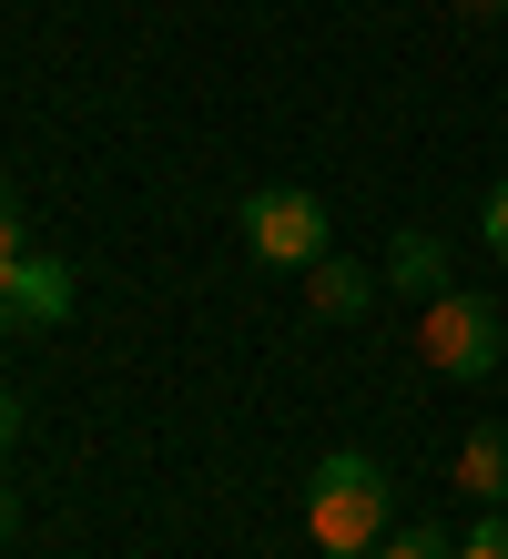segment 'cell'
<instances>
[{
  "label": "cell",
  "instance_id": "obj_2",
  "mask_svg": "<svg viewBox=\"0 0 508 559\" xmlns=\"http://www.w3.org/2000/svg\"><path fill=\"white\" fill-rule=\"evenodd\" d=\"M498 306H488V295H427V306H417V356H427V367L437 377H488L498 367Z\"/></svg>",
  "mask_w": 508,
  "mask_h": 559
},
{
  "label": "cell",
  "instance_id": "obj_14",
  "mask_svg": "<svg viewBox=\"0 0 508 559\" xmlns=\"http://www.w3.org/2000/svg\"><path fill=\"white\" fill-rule=\"evenodd\" d=\"M0 539H11V488H0Z\"/></svg>",
  "mask_w": 508,
  "mask_h": 559
},
{
  "label": "cell",
  "instance_id": "obj_10",
  "mask_svg": "<svg viewBox=\"0 0 508 559\" xmlns=\"http://www.w3.org/2000/svg\"><path fill=\"white\" fill-rule=\"evenodd\" d=\"M479 235H488V254L508 265V183H488V204H479Z\"/></svg>",
  "mask_w": 508,
  "mask_h": 559
},
{
  "label": "cell",
  "instance_id": "obj_12",
  "mask_svg": "<svg viewBox=\"0 0 508 559\" xmlns=\"http://www.w3.org/2000/svg\"><path fill=\"white\" fill-rule=\"evenodd\" d=\"M11 427H21V397H11V386H0V448H11Z\"/></svg>",
  "mask_w": 508,
  "mask_h": 559
},
{
  "label": "cell",
  "instance_id": "obj_11",
  "mask_svg": "<svg viewBox=\"0 0 508 559\" xmlns=\"http://www.w3.org/2000/svg\"><path fill=\"white\" fill-rule=\"evenodd\" d=\"M21 254H31V235H21V204H11V183H0V275H11Z\"/></svg>",
  "mask_w": 508,
  "mask_h": 559
},
{
  "label": "cell",
  "instance_id": "obj_1",
  "mask_svg": "<svg viewBox=\"0 0 508 559\" xmlns=\"http://www.w3.org/2000/svg\"><path fill=\"white\" fill-rule=\"evenodd\" d=\"M305 539L335 549V559H366L387 539V468L377 457H356V448L316 457V478H305Z\"/></svg>",
  "mask_w": 508,
  "mask_h": 559
},
{
  "label": "cell",
  "instance_id": "obj_6",
  "mask_svg": "<svg viewBox=\"0 0 508 559\" xmlns=\"http://www.w3.org/2000/svg\"><path fill=\"white\" fill-rule=\"evenodd\" d=\"M458 488L479 509H508V427H479V438L458 448Z\"/></svg>",
  "mask_w": 508,
  "mask_h": 559
},
{
  "label": "cell",
  "instance_id": "obj_15",
  "mask_svg": "<svg viewBox=\"0 0 508 559\" xmlns=\"http://www.w3.org/2000/svg\"><path fill=\"white\" fill-rule=\"evenodd\" d=\"M11 325H21V316H11V295H0V336H11Z\"/></svg>",
  "mask_w": 508,
  "mask_h": 559
},
{
  "label": "cell",
  "instance_id": "obj_8",
  "mask_svg": "<svg viewBox=\"0 0 508 559\" xmlns=\"http://www.w3.org/2000/svg\"><path fill=\"white\" fill-rule=\"evenodd\" d=\"M366 559H458V549L437 539V530H387V539L366 549Z\"/></svg>",
  "mask_w": 508,
  "mask_h": 559
},
{
  "label": "cell",
  "instance_id": "obj_9",
  "mask_svg": "<svg viewBox=\"0 0 508 559\" xmlns=\"http://www.w3.org/2000/svg\"><path fill=\"white\" fill-rule=\"evenodd\" d=\"M458 559H508V509H488V519H479V530H468V539H458Z\"/></svg>",
  "mask_w": 508,
  "mask_h": 559
},
{
  "label": "cell",
  "instance_id": "obj_3",
  "mask_svg": "<svg viewBox=\"0 0 508 559\" xmlns=\"http://www.w3.org/2000/svg\"><path fill=\"white\" fill-rule=\"evenodd\" d=\"M245 254L255 265H275V275H305L326 254V204L305 183H264L245 193Z\"/></svg>",
  "mask_w": 508,
  "mask_h": 559
},
{
  "label": "cell",
  "instance_id": "obj_5",
  "mask_svg": "<svg viewBox=\"0 0 508 559\" xmlns=\"http://www.w3.org/2000/svg\"><path fill=\"white\" fill-rule=\"evenodd\" d=\"M366 295H377V285H366V265H346V254H316V265H305V306H316L326 325L366 316Z\"/></svg>",
  "mask_w": 508,
  "mask_h": 559
},
{
  "label": "cell",
  "instance_id": "obj_13",
  "mask_svg": "<svg viewBox=\"0 0 508 559\" xmlns=\"http://www.w3.org/2000/svg\"><path fill=\"white\" fill-rule=\"evenodd\" d=\"M458 11H479V21H498V11H508V0H458Z\"/></svg>",
  "mask_w": 508,
  "mask_h": 559
},
{
  "label": "cell",
  "instance_id": "obj_7",
  "mask_svg": "<svg viewBox=\"0 0 508 559\" xmlns=\"http://www.w3.org/2000/svg\"><path fill=\"white\" fill-rule=\"evenodd\" d=\"M387 275H397L406 295H448V245H437L427 224H406V235H397V254H387Z\"/></svg>",
  "mask_w": 508,
  "mask_h": 559
},
{
  "label": "cell",
  "instance_id": "obj_4",
  "mask_svg": "<svg viewBox=\"0 0 508 559\" xmlns=\"http://www.w3.org/2000/svg\"><path fill=\"white\" fill-rule=\"evenodd\" d=\"M0 295H11L21 325H61L72 316V265H61V254H21V265L0 275Z\"/></svg>",
  "mask_w": 508,
  "mask_h": 559
},
{
  "label": "cell",
  "instance_id": "obj_16",
  "mask_svg": "<svg viewBox=\"0 0 508 559\" xmlns=\"http://www.w3.org/2000/svg\"><path fill=\"white\" fill-rule=\"evenodd\" d=\"M316 559H335V549H316Z\"/></svg>",
  "mask_w": 508,
  "mask_h": 559
}]
</instances>
